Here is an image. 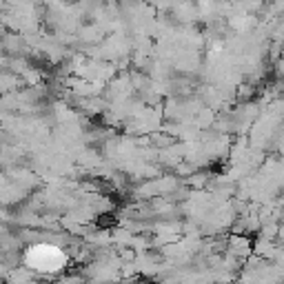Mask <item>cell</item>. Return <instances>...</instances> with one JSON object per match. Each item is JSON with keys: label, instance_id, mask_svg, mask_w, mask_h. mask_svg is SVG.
I'll use <instances>...</instances> for the list:
<instances>
[{"label": "cell", "instance_id": "cell-1", "mask_svg": "<svg viewBox=\"0 0 284 284\" xmlns=\"http://www.w3.org/2000/svg\"><path fill=\"white\" fill-rule=\"evenodd\" d=\"M27 262H29V267L36 268V271L53 273V271L63 268L64 255L58 247H51V244H38V247L29 249V253H27Z\"/></svg>", "mask_w": 284, "mask_h": 284}]
</instances>
